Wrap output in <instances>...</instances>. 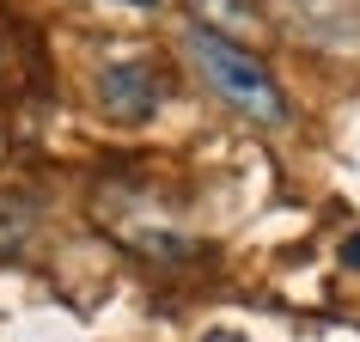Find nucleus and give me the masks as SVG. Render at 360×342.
Listing matches in <instances>:
<instances>
[{
    "label": "nucleus",
    "mask_w": 360,
    "mask_h": 342,
    "mask_svg": "<svg viewBox=\"0 0 360 342\" xmlns=\"http://www.w3.org/2000/svg\"><path fill=\"white\" fill-rule=\"evenodd\" d=\"M184 49H190L195 74L208 80L214 98H226L232 110L257 116V122H287L281 86H275V74H269L250 49H238L232 37H214V31H190V37H184Z\"/></svg>",
    "instance_id": "1"
},
{
    "label": "nucleus",
    "mask_w": 360,
    "mask_h": 342,
    "mask_svg": "<svg viewBox=\"0 0 360 342\" xmlns=\"http://www.w3.org/2000/svg\"><path fill=\"white\" fill-rule=\"evenodd\" d=\"M98 98H104L116 116H147L153 110V74L141 61H110L104 80H98Z\"/></svg>",
    "instance_id": "2"
},
{
    "label": "nucleus",
    "mask_w": 360,
    "mask_h": 342,
    "mask_svg": "<svg viewBox=\"0 0 360 342\" xmlns=\"http://www.w3.org/2000/svg\"><path fill=\"white\" fill-rule=\"evenodd\" d=\"M195 6H202V13H214V19H226L232 31H245V25H250V13L238 6V0H195Z\"/></svg>",
    "instance_id": "3"
},
{
    "label": "nucleus",
    "mask_w": 360,
    "mask_h": 342,
    "mask_svg": "<svg viewBox=\"0 0 360 342\" xmlns=\"http://www.w3.org/2000/svg\"><path fill=\"white\" fill-rule=\"evenodd\" d=\"M342 263H348V269H360V232L348 239V245H342Z\"/></svg>",
    "instance_id": "4"
},
{
    "label": "nucleus",
    "mask_w": 360,
    "mask_h": 342,
    "mask_svg": "<svg viewBox=\"0 0 360 342\" xmlns=\"http://www.w3.org/2000/svg\"><path fill=\"white\" fill-rule=\"evenodd\" d=\"M208 342H238V336H232V330H220V336H208Z\"/></svg>",
    "instance_id": "5"
},
{
    "label": "nucleus",
    "mask_w": 360,
    "mask_h": 342,
    "mask_svg": "<svg viewBox=\"0 0 360 342\" xmlns=\"http://www.w3.org/2000/svg\"><path fill=\"white\" fill-rule=\"evenodd\" d=\"M122 6H159V0H122Z\"/></svg>",
    "instance_id": "6"
}]
</instances>
